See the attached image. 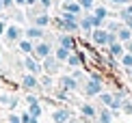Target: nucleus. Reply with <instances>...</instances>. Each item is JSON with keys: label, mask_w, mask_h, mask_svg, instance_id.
I'll list each match as a JSON object with an SVG mask.
<instances>
[{"label": "nucleus", "mask_w": 132, "mask_h": 123, "mask_svg": "<svg viewBox=\"0 0 132 123\" xmlns=\"http://www.w3.org/2000/svg\"><path fill=\"white\" fill-rule=\"evenodd\" d=\"M97 99H100L102 106H108V108H111L113 102H115V95H113V91H102L100 95H97Z\"/></svg>", "instance_id": "nucleus-20"}, {"label": "nucleus", "mask_w": 132, "mask_h": 123, "mask_svg": "<svg viewBox=\"0 0 132 123\" xmlns=\"http://www.w3.org/2000/svg\"><path fill=\"white\" fill-rule=\"evenodd\" d=\"M69 54H71V50L63 48V46H56V48H54V56L61 60V63H65V60H67V56H69Z\"/></svg>", "instance_id": "nucleus-23"}, {"label": "nucleus", "mask_w": 132, "mask_h": 123, "mask_svg": "<svg viewBox=\"0 0 132 123\" xmlns=\"http://www.w3.org/2000/svg\"><path fill=\"white\" fill-rule=\"evenodd\" d=\"M2 11H7V9H4V4L0 2V17H2Z\"/></svg>", "instance_id": "nucleus-42"}, {"label": "nucleus", "mask_w": 132, "mask_h": 123, "mask_svg": "<svg viewBox=\"0 0 132 123\" xmlns=\"http://www.w3.org/2000/svg\"><path fill=\"white\" fill-rule=\"evenodd\" d=\"M22 86H24V91H37V89H39V78L35 74H28V71H26V74L22 76Z\"/></svg>", "instance_id": "nucleus-10"}, {"label": "nucleus", "mask_w": 132, "mask_h": 123, "mask_svg": "<svg viewBox=\"0 0 132 123\" xmlns=\"http://www.w3.org/2000/svg\"><path fill=\"white\" fill-rule=\"evenodd\" d=\"M9 97H11V95H0V104L7 106V104H9Z\"/></svg>", "instance_id": "nucleus-37"}, {"label": "nucleus", "mask_w": 132, "mask_h": 123, "mask_svg": "<svg viewBox=\"0 0 132 123\" xmlns=\"http://www.w3.org/2000/svg\"><path fill=\"white\" fill-rule=\"evenodd\" d=\"M113 119H115V115H113V110L108 108V106L97 108V119H95V123H113Z\"/></svg>", "instance_id": "nucleus-14"}, {"label": "nucleus", "mask_w": 132, "mask_h": 123, "mask_svg": "<svg viewBox=\"0 0 132 123\" xmlns=\"http://www.w3.org/2000/svg\"><path fill=\"white\" fill-rule=\"evenodd\" d=\"M80 115H82V119H91V121H95V119H97V108H95L93 104L85 102V104H80Z\"/></svg>", "instance_id": "nucleus-13"}, {"label": "nucleus", "mask_w": 132, "mask_h": 123, "mask_svg": "<svg viewBox=\"0 0 132 123\" xmlns=\"http://www.w3.org/2000/svg\"><path fill=\"white\" fill-rule=\"evenodd\" d=\"M78 2H80V7L85 9V13H91L93 7H95V0H78Z\"/></svg>", "instance_id": "nucleus-26"}, {"label": "nucleus", "mask_w": 132, "mask_h": 123, "mask_svg": "<svg viewBox=\"0 0 132 123\" xmlns=\"http://www.w3.org/2000/svg\"><path fill=\"white\" fill-rule=\"evenodd\" d=\"M39 4V0H26V7H37Z\"/></svg>", "instance_id": "nucleus-39"}, {"label": "nucleus", "mask_w": 132, "mask_h": 123, "mask_svg": "<svg viewBox=\"0 0 132 123\" xmlns=\"http://www.w3.org/2000/svg\"><path fill=\"white\" fill-rule=\"evenodd\" d=\"M80 91L85 93V97H97V95L104 91V80H100V78H93V76H87V80L82 82Z\"/></svg>", "instance_id": "nucleus-1"}, {"label": "nucleus", "mask_w": 132, "mask_h": 123, "mask_svg": "<svg viewBox=\"0 0 132 123\" xmlns=\"http://www.w3.org/2000/svg\"><path fill=\"white\" fill-rule=\"evenodd\" d=\"M130 0H111V4L113 7H117V9H121V7H126V4H128Z\"/></svg>", "instance_id": "nucleus-32"}, {"label": "nucleus", "mask_w": 132, "mask_h": 123, "mask_svg": "<svg viewBox=\"0 0 132 123\" xmlns=\"http://www.w3.org/2000/svg\"><path fill=\"white\" fill-rule=\"evenodd\" d=\"M15 7H26V0H15Z\"/></svg>", "instance_id": "nucleus-41"}, {"label": "nucleus", "mask_w": 132, "mask_h": 123, "mask_svg": "<svg viewBox=\"0 0 132 123\" xmlns=\"http://www.w3.org/2000/svg\"><path fill=\"white\" fill-rule=\"evenodd\" d=\"M123 24H126V26H128V28L132 30V15H130V17H126V20H123Z\"/></svg>", "instance_id": "nucleus-40"}, {"label": "nucleus", "mask_w": 132, "mask_h": 123, "mask_svg": "<svg viewBox=\"0 0 132 123\" xmlns=\"http://www.w3.org/2000/svg\"><path fill=\"white\" fill-rule=\"evenodd\" d=\"M126 74H128V76L132 78V67H128V69H126Z\"/></svg>", "instance_id": "nucleus-44"}, {"label": "nucleus", "mask_w": 132, "mask_h": 123, "mask_svg": "<svg viewBox=\"0 0 132 123\" xmlns=\"http://www.w3.org/2000/svg\"><path fill=\"white\" fill-rule=\"evenodd\" d=\"M93 15H95V17H100V20H108V9L104 7V4H95V7H93V11H91Z\"/></svg>", "instance_id": "nucleus-22"}, {"label": "nucleus", "mask_w": 132, "mask_h": 123, "mask_svg": "<svg viewBox=\"0 0 132 123\" xmlns=\"http://www.w3.org/2000/svg\"><path fill=\"white\" fill-rule=\"evenodd\" d=\"M123 46H126V52H130V54H132V39H130V41H126Z\"/></svg>", "instance_id": "nucleus-38"}, {"label": "nucleus", "mask_w": 132, "mask_h": 123, "mask_svg": "<svg viewBox=\"0 0 132 123\" xmlns=\"http://www.w3.org/2000/svg\"><path fill=\"white\" fill-rule=\"evenodd\" d=\"M4 32H7V24H4V20H0V37H4Z\"/></svg>", "instance_id": "nucleus-36"}, {"label": "nucleus", "mask_w": 132, "mask_h": 123, "mask_svg": "<svg viewBox=\"0 0 132 123\" xmlns=\"http://www.w3.org/2000/svg\"><path fill=\"white\" fill-rule=\"evenodd\" d=\"M20 117H22V123H30V112H28V110H26V112H22Z\"/></svg>", "instance_id": "nucleus-35"}, {"label": "nucleus", "mask_w": 132, "mask_h": 123, "mask_svg": "<svg viewBox=\"0 0 132 123\" xmlns=\"http://www.w3.org/2000/svg\"><path fill=\"white\" fill-rule=\"evenodd\" d=\"M24 102L28 104V106H32V104H39V97L32 95V93H26V95H24Z\"/></svg>", "instance_id": "nucleus-29"}, {"label": "nucleus", "mask_w": 132, "mask_h": 123, "mask_svg": "<svg viewBox=\"0 0 132 123\" xmlns=\"http://www.w3.org/2000/svg\"><path fill=\"white\" fill-rule=\"evenodd\" d=\"M121 112L132 115V99H130V97H126V99H123V104H121Z\"/></svg>", "instance_id": "nucleus-28"}, {"label": "nucleus", "mask_w": 132, "mask_h": 123, "mask_svg": "<svg viewBox=\"0 0 132 123\" xmlns=\"http://www.w3.org/2000/svg\"><path fill=\"white\" fill-rule=\"evenodd\" d=\"M56 46H63V48H67V50H78V41H76V37L74 35H69V32H59L56 35Z\"/></svg>", "instance_id": "nucleus-7"}, {"label": "nucleus", "mask_w": 132, "mask_h": 123, "mask_svg": "<svg viewBox=\"0 0 132 123\" xmlns=\"http://www.w3.org/2000/svg\"><path fill=\"white\" fill-rule=\"evenodd\" d=\"M39 89L41 91H54V80H52V76H48V74H41L39 78Z\"/></svg>", "instance_id": "nucleus-18"}, {"label": "nucleus", "mask_w": 132, "mask_h": 123, "mask_svg": "<svg viewBox=\"0 0 132 123\" xmlns=\"http://www.w3.org/2000/svg\"><path fill=\"white\" fill-rule=\"evenodd\" d=\"M119 63H121V67L123 69H128V67H132V54L130 52H126L121 58H119Z\"/></svg>", "instance_id": "nucleus-27"}, {"label": "nucleus", "mask_w": 132, "mask_h": 123, "mask_svg": "<svg viewBox=\"0 0 132 123\" xmlns=\"http://www.w3.org/2000/svg\"><path fill=\"white\" fill-rule=\"evenodd\" d=\"M67 123H80V121H78V119H74V117H71V119H69Z\"/></svg>", "instance_id": "nucleus-45"}, {"label": "nucleus", "mask_w": 132, "mask_h": 123, "mask_svg": "<svg viewBox=\"0 0 132 123\" xmlns=\"http://www.w3.org/2000/svg\"><path fill=\"white\" fill-rule=\"evenodd\" d=\"M121 26H123V22L121 20H106V24H104V28H106L108 32H119V28H121Z\"/></svg>", "instance_id": "nucleus-21"}, {"label": "nucleus", "mask_w": 132, "mask_h": 123, "mask_svg": "<svg viewBox=\"0 0 132 123\" xmlns=\"http://www.w3.org/2000/svg\"><path fill=\"white\" fill-rule=\"evenodd\" d=\"M22 37H24V30H22L18 24H9L7 26V32H4V41L7 43H18Z\"/></svg>", "instance_id": "nucleus-8"}, {"label": "nucleus", "mask_w": 132, "mask_h": 123, "mask_svg": "<svg viewBox=\"0 0 132 123\" xmlns=\"http://www.w3.org/2000/svg\"><path fill=\"white\" fill-rule=\"evenodd\" d=\"M52 52H54L52 41H48V39H41V41H37V43H35V48H32V56H35L37 60H43L46 56H50Z\"/></svg>", "instance_id": "nucleus-2"}, {"label": "nucleus", "mask_w": 132, "mask_h": 123, "mask_svg": "<svg viewBox=\"0 0 132 123\" xmlns=\"http://www.w3.org/2000/svg\"><path fill=\"white\" fill-rule=\"evenodd\" d=\"M108 35L111 32L106 28H93L91 35H89V41L93 46H97V48H108Z\"/></svg>", "instance_id": "nucleus-5"}, {"label": "nucleus", "mask_w": 132, "mask_h": 123, "mask_svg": "<svg viewBox=\"0 0 132 123\" xmlns=\"http://www.w3.org/2000/svg\"><path fill=\"white\" fill-rule=\"evenodd\" d=\"M117 39H119V41H121V43H126V41H130V39H132V30L128 28V26H121V28H119V32H117Z\"/></svg>", "instance_id": "nucleus-24"}, {"label": "nucleus", "mask_w": 132, "mask_h": 123, "mask_svg": "<svg viewBox=\"0 0 132 123\" xmlns=\"http://www.w3.org/2000/svg\"><path fill=\"white\" fill-rule=\"evenodd\" d=\"M18 48H20V52H22V54H32V48H35V43H32L30 39L22 37L20 41H18Z\"/></svg>", "instance_id": "nucleus-19"}, {"label": "nucleus", "mask_w": 132, "mask_h": 123, "mask_svg": "<svg viewBox=\"0 0 132 123\" xmlns=\"http://www.w3.org/2000/svg\"><path fill=\"white\" fill-rule=\"evenodd\" d=\"M13 17L18 20V22H24V20H26V15L22 13V11H15V13H13Z\"/></svg>", "instance_id": "nucleus-34"}, {"label": "nucleus", "mask_w": 132, "mask_h": 123, "mask_svg": "<svg viewBox=\"0 0 132 123\" xmlns=\"http://www.w3.org/2000/svg\"><path fill=\"white\" fill-rule=\"evenodd\" d=\"M7 123H22V117L15 115V112H9L7 115Z\"/></svg>", "instance_id": "nucleus-30"}, {"label": "nucleus", "mask_w": 132, "mask_h": 123, "mask_svg": "<svg viewBox=\"0 0 132 123\" xmlns=\"http://www.w3.org/2000/svg\"><path fill=\"white\" fill-rule=\"evenodd\" d=\"M78 26H80V30L85 32L87 37L91 35V30H93V22H91V13H82L80 15V20H78Z\"/></svg>", "instance_id": "nucleus-15"}, {"label": "nucleus", "mask_w": 132, "mask_h": 123, "mask_svg": "<svg viewBox=\"0 0 132 123\" xmlns=\"http://www.w3.org/2000/svg\"><path fill=\"white\" fill-rule=\"evenodd\" d=\"M0 65H2V54H0Z\"/></svg>", "instance_id": "nucleus-47"}, {"label": "nucleus", "mask_w": 132, "mask_h": 123, "mask_svg": "<svg viewBox=\"0 0 132 123\" xmlns=\"http://www.w3.org/2000/svg\"><path fill=\"white\" fill-rule=\"evenodd\" d=\"M63 11H69V13H76V15H82L85 9L80 7L78 0H69V2H63Z\"/></svg>", "instance_id": "nucleus-17"}, {"label": "nucleus", "mask_w": 132, "mask_h": 123, "mask_svg": "<svg viewBox=\"0 0 132 123\" xmlns=\"http://www.w3.org/2000/svg\"><path fill=\"white\" fill-rule=\"evenodd\" d=\"M30 123H39V119L37 117H30Z\"/></svg>", "instance_id": "nucleus-43"}, {"label": "nucleus", "mask_w": 132, "mask_h": 123, "mask_svg": "<svg viewBox=\"0 0 132 123\" xmlns=\"http://www.w3.org/2000/svg\"><path fill=\"white\" fill-rule=\"evenodd\" d=\"M61 60H59L56 56H54V52L50 54V56H46L41 60V67H43V74H48V76H56L59 71H61Z\"/></svg>", "instance_id": "nucleus-3"}, {"label": "nucleus", "mask_w": 132, "mask_h": 123, "mask_svg": "<svg viewBox=\"0 0 132 123\" xmlns=\"http://www.w3.org/2000/svg\"><path fill=\"white\" fill-rule=\"evenodd\" d=\"M56 86H61L65 89V91H69V93H76V91H80V82L76 80L74 76H59V84Z\"/></svg>", "instance_id": "nucleus-6"}, {"label": "nucleus", "mask_w": 132, "mask_h": 123, "mask_svg": "<svg viewBox=\"0 0 132 123\" xmlns=\"http://www.w3.org/2000/svg\"><path fill=\"white\" fill-rule=\"evenodd\" d=\"M22 67H24L28 74H35V76H41V74H43L41 60H37L32 54H24V58H22Z\"/></svg>", "instance_id": "nucleus-4"}, {"label": "nucleus", "mask_w": 132, "mask_h": 123, "mask_svg": "<svg viewBox=\"0 0 132 123\" xmlns=\"http://www.w3.org/2000/svg\"><path fill=\"white\" fill-rule=\"evenodd\" d=\"M71 117H74V115H71L69 108H56V110L52 112V121H54V123H67Z\"/></svg>", "instance_id": "nucleus-12"}, {"label": "nucleus", "mask_w": 132, "mask_h": 123, "mask_svg": "<svg viewBox=\"0 0 132 123\" xmlns=\"http://www.w3.org/2000/svg\"><path fill=\"white\" fill-rule=\"evenodd\" d=\"M18 104H20V97H15V95H11V97H9V104H7V108H9V110H13L15 106H18Z\"/></svg>", "instance_id": "nucleus-31"}, {"label": "nucleus", "mask_w": 132, "mask_h": 123, "mask_svg": "<svg viewBox=\"0 0 132 123\" xmlns=\"http://www.w3.org/2000/svg\"><path fill=\"white\" fill-rule=\"evenodd\" d=\"M61 2H69V0H61Z\"/></svg>", "instance_id": "nucleus-48"}, {"label": "nucleus", "mask_w": 132, "mask_h": 123, "mask_svg": "<svg viewBox=\"0 0 132 123\" xmlns=\"http://www.w3.org/2000/svg\"><path fill=\"white\" fill-rule=\"evenodd\" d=\"M39 7L48 11V9H50V7H52V0H39Z\"/></svg>", "instance_id": "nucleus-33"}, {"label": "nucleus", "mask_w": 132, "mask_h": 123, "mask_svg": "<svg viewBox=\"0 0 132 123\" xmlns=\"http://www.w3.org/2000/svg\"><path fill=\"white\" fill-rule=\"evenodd\" d=\"M24 37L30 39V41H41V39H46V30L41 28V26H28V28L24 30Z\"/></svg>", "instance_id": "nucleus-9"}, {"label": "nucleus", "mask_w": 132, "mask_h": 123, "mask_svg": "<svg viewBox=\"0 0 132 123\" xmlns=\"http://www.w3.org/2000/svg\"><path fill=\"white\" fill-rule=\"evenodd\" d=\"M28 112H30V117H39L43 115V108H41V104H32V106H28Z\"/></svg>", "instance_id": "nucleus-25"}, {"label": "nucleus", "mask_w": 132, "mask_h": 123, "mask_svg": "<svg viewBox=\"0 0 132 123\" xmlns=\"http://www.w3.org/2000/svg\"><path fill=\"white\" fill-rule=\"evenodd\" d=\"M106 52L111 54L113 58H117V60H119V58H121L123 54H126V46H123L121 41H115V43H111V46L106 48Z\"/></svg>", "instance_id": "nucleus-16"}, {"label": "nucleus", "mask_w": 132, "mask_h": 123, "mask_svg": "<svg viewBox=\"0 0 132 123\" xmlns=\"http://www.w3.org/2000/svg\"><path fill=\"white\" fill-rule=\"evenodd\" d=\"M32 24H35V26H41V28H48V26L52 24V17L48 15V11H43V9H41L39 13L32 15Z\"/></svg>", "instance_id": "nucleus-11"}, {"label": "nucleus", "mask_w": 132, "mask_h": 123, "mask_svg": "<svg viewBox=\"0 0 132 123\" xmlns=\"http://www.w3.org/2000/svg\"><path fill=\"white\" fill-rule=\"evenodd\" d=\"M82 121H85V123H91V119H82Z\"/></svg>", "instance_id": "nucleus-46"}]
</instances>
